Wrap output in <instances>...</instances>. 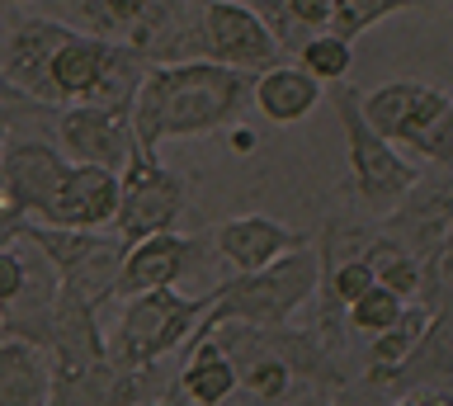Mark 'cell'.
<instances>
[{"mask_svg":"<svg viewBox=\"0 0 453 406\" xmlns=\"http://www.w3.org/2000/svg\"><path fill=\"white\" fill-rule=\"evenodd\" d=\"M194 57L241 66V72H269L283 62V43L250 0H203Z\"/></svg>","mask_w":453,"mask_h":406,"instance_id":"obj_6","label":"cell"},{"mask_svg":"<svg viewBox=\"0 0 453 406\" xmlns=\"http://www.w3.org/2000/svg\"><path fill=\"white\" fill-rule=\"evenodd\" d=\"M335 119H340V137H345V151H349V175H354V194L359 203L368 208L373 218H388L396 203L411 194V185L420 180L416 161H406L396 151L392 137H382L373 123H368L364 104H359V90L340 80L335 95Z\"/></svg>","mask_w":453,"mask_h":406,"instance_id":"obj_4","label":"cell"},{"mask_svg":"<svg viewBox=\"0 0 453 406\" xmlns=\"http://www.w3.org/2000/svg\"><path fill=\"white\" fill-rule=\"evenodd\" d=\"M5 34V29H0ZM0 104H14V109H24V104H38V100H28V95H19L10 86V76H5V66H0Z\"/></svg>","mask_w":453,"mask_h":406,"instance_id":"obj_31","label":"cell"},{"mask_svg":"<svg viewBox=\"0 0 453 406\" xmlns=\"http://www.w3.org/2000/svg\"><path fill=\"white\" fill-rule=\"evenodd\" d=\"M198 15L203 0H151L142 10V19L133 24V34L123 43H133L151 66H170V62H198L194 43H198Z\"/></svg>","mask_w":453,"mask_h":406,"instance_id":"obj_11","label":"cell"},{"mask_svg":"<svg viewBox=\"0 0 453 406\" xmlns=\"http://www.w3.org/2000/svg\"><path fill=\"white\" fill-rule=\"evenodd\" d=\"M34 109H48V104H24V109L0 104V151H5V142L14 137V119H19V114H34Z\"/></svg>","mask_w":453,"mask_h":406,"instance_id":"obj_30","label":"cell"},{"mask_svg":"<svg viewBox=\"0 0 453 406\" xmlns=\"http://www.w3.org/2000/svg\"><path fill=\"white\" fill-rule=\"evenodd\" d=\"M250 5L260 10V15H265V24H269V29H274V15H279V0H250Z\"/></svg>","mask_w":453,"mask_h":406,"instance_id":"obj_33","label":"cell"},{"mask_svg":"<svg viewBox=\"0 0 453 406\" xmlns=\"http://www.w3.org/2000/svg\"><path fill=\"white\" fill-rule=\"evenodd\" d=\"M24 246V241H19ZM19 246H5L0 250V312L24 293V274H28V260H24V250Z\"/></svg>","mask_w":453,"mask_h":406,"instance_id":"obj_28","label":"cell"},{"mask_svg":"<svg viewBox=\"0 0 453 406\" xmlns=\"http://www.w3.org/2000/svg\"><path fill=\"white\" fill-rule=\"evenodd\" d=\"M62 5L81 19L85 34H99V38H113V43H123L151 0H62Z\"/></svg>","mask_w":453,"mask_h":406,"instance_id":"obj_22","label":"cell"},{"mask_svg":"<svg viewBox=\"0 0 453 406\" xmlns=\"http://www.w3.org/2000/svg\"><path fill=\"white\" fill-rule=\"evenodd\" d=\"M212 307L208 293H175V288H147L123 298V312L109 335V359L119 364H161L165 355L189 345L194 326Z\"/></svg>","mask_w":453,"mask_h":406,"instance_id":"obj_3","label":"cell"},{"mask_svg":"<svg viewBox=\"0 0 453 406\" xmlns=\"http://www.w3.org/2000/svg\"><path fill=\"white\" fill-rule=\"evenodd\" d=\"M297 246H311V241L303 232L283 227L279 218H265V213H246V218H232L218 227V256H222V264H232V274L265 270L269 260L288 256Z\"/></svg>","mask_w":453,"mask_h":406,"instance_id":"obj_14","label":"cell"},{"mask_svg":"<svg viewBox=\"0 0 453 406\" xmlns=\"http://www.w3.org/2000/svg\"><path fill=\"white\" fill-rule=\"evenodd\" d=\"M321 100H326L321 80L311 76L307 66L279 62V66H269V72L255 76V109H260L269 123H303Z\"/></svg>","mask_w":453,"mask_h":406,"instance_id":"obj_18","label":"cell"},{"mask_svg":"<svg viewBox=\"0 0 453 406\" xmlns=\"http://www.w3.org/2000/svg\"><path fill=\"white\" fill-rule=\"evenodd\" d=\"M119 175H123V199H119V213H113V232L127 246L156 232H175L180 218L189 213V180L161 165L156 151L137 147Z\"/></svg>","mask_w":453,"mask_h":406,"instance_id":"obj_5","label":"cell"},{"mask_svg":"<svg viewBox=\"0 0 453 406\" xmlns=\"http://www.w3.org/2000/svg\"><path fill=\"white\" fill-rule=\"evenodd\" d=\"M297 66H307L321 86H340V80H349L354 43H349V38H340L335 29H321V34L303 38V48H297Z\"/></svg>","mask_w":453,"mask_h":406,"instance_id":"obj_23","label":"cell"},{"mask_svg":"<svg viewBox=\"0 0 453 406\" xmlns=\"http://www.w3.org/2000/svg\"><path fill=\"white\" fill-rule=\"evenodd\" d=\"M425 326H430V303H420V298H416V303H406L402 321L373 335V345H368V369H364V378H373L378 387H388V392H392V378L406 369V359H411V355H416V345H420Z\"/></svg>","mask_w":453,"mask_h":406,"instance_id":"obj_20","label":"cell"},{"mask_svg":"<svg viewBox=\"0 0 453 406\" xmlns=\"http://www.w3.org/2000/svg\"><path fill=\"white\" fill-rule=\"evenodd\" d=\"M0 203H5V199H0Z\"/></svg>","mask_w":453,"mask_h":406,"instance_id":"obj_37","label":"cell"},{"mask_svg":"<svg viewBox=\"0 0 453 406\" xmlns=\"http://www.w3.org/2000/svg\"><path fill=\"white\" fill-rule=\"evenodd\" d=\"M430 5H439V0H335L331 29L354 43V38L368 34V29H373V24H382V19L406 15V10H430Z\"/></svg>","mask_w":453,"mask_h":406,"instance_id":"obj_24","label":"cell"},{"mask_svg":"<svg viewBox=\"0 0 453 406\" xmlns=\"http://www.w3.org/2000/svg\"><path fill=\"white\" fill-rule=\"evenodd\" d=\"M232 147L236 151H250L255 147V133H246V128H236V123H232Z\"/></svg>","mask_w":453,"mask_h":406,"instance_id":"obj_32","label":"cell"},{"mask_svg":"<svg viewBox=\"0 0 453 406\" xmlns=\"http://www.w3.org/2000/svg\"><path fill=\"white\" fill-rule=\"evenodd\" d=\"M66 38H71V24H62V19H42V15L14 19L0 34V66H5L10 86L48 109H62L57 104V90H52V57Z\"/></svg>","mask_w":453,"mask_h":406,"instance_id":"obj_9","label":"cell"},{"mask_svg":"<svg viewBox=\"0 0 453 406\" xmlns=\"http://www.w3.org/2000/svg\"><path fill=\"white\" fill-rule=\"evenodd\" d=\"M147 72H151V62L142 57L133 43H113L104 72H99V86L90 95V104H109V109H127V114H133Z\"/></svg>","mask_w":453,"mask_h":406,"instance_id":"obj_21","label":"cell"},{"mask_svg":"<svg viewBox=\"0 0 453 406\" xmlns=\"http://www.w3.org/2000/svg\"><path fill=\"white\" fill-rule=\"evenodd\" d=\"M71 157L42 137H10L0 151V199L19 208L28 222H57Z\"/></svg>","mask_w":453,"mask_h":406,"instance_id":"obj_7","label":"cell"},{"mask_svg":"<svg viewBox=\"0 0 453 406\" xmlns=\"http://www.w3.org/2000/svg\"><path fill=\"white\" fill-rule=\"evenodd\" d=\"M388 406H420L416 392H396V397H388Z\"/></svg>","mask_w":453,"mask_h":406,"instance_id":"obj_35","label":"cell"},{"mask_svg":"<svg viewBox=\"0 0 453 406\" xmlns=\"http://www.w3.org/2000/svg\"><path fill=\"white\" fill-rule=\"evenodd\" d=\"M420 387H453V293L430 307V326H425L416 355L392 378V397Z\"/></svg>","mask_w":453,"mask_h":406,"instance_id":"obj_15","label":"cell"},{"mask_svg":"<svg viewBox=\"0 0 453 406\" xmlns=\"http://www.w3.org/2000/svg\"><path fill=\"white\" fill-rule=\"evenodd\" d=\"M335 19V0H279V15H274V34L283 52H297L303 38L331 29Z\"/></svg>","mask_w":453,"mask_h":406,"instance_id":"obj_25","label":"cell"},{"mask_svg":"<svg viewBox=\"0 0 453 406\" xmlns=\"http://www.w3.org/2000/svg\"><path fill=\"white\" fill-rule=\"evenodd\" d=\"M255 76L222 62H170L151 66L133 104V133L142 151H161L184 137L226 133L255 104Z\"/></svg>","mask_w":453,"mask_h":406,"instance_id":"obj_1","label":"cell"},{"mask_svg":"<svg viewBox=\"0 0 453 406\" xmlns=\"http://www.w3.org/2000/svg\"><path fill=\"white\" fill-rule=\"evenodd\" d=\"M449 100L453 95L425 86V80H388V86H378L368 95L359 90V104H364L368 123H373L382 137L406 142V147H416L420 137L434 128L439 114L449 109Z\"/></svg>","mask_w":453,"mask_h":406,"instance_id":"obj_10","label":"cell"},{"mask_svg":"<svg viewBox=\"0 0 453 406\" xmlns=\"http://www.w3.org/2000/svg\"><path fill=\"white\" fill-rule=\"evenodd\" d=\"M411 151H416L420 161H430V165H453V100H449L444 114H439V123Z\"/></svg>","mask_w":453,"mask_h":406,"instance_id":"obj_27","label":"cell"},{"mask_svg":"<svg viewBox=\"0 0 453 406\" xmlns=\"http://www.w3.org/2000/svg\"><path fill=\"white\" fill-rule=\"evenodd\" d=\"M52 128H57V147L71 161L85 165H109L123 171L127 157L137 151V133H133V114L127 109H109V104H62L52 109Z\"/></svg>","mask_w":453,"mask_h":406,"instance_id":"obj_8","label":"cell"},{"mask_svg":"<svg viewBox=\"0 0 453 406\" xmlns=\"http://www.w3.org/2000/svg\"><path fill=\"white\" fill-rule=\"evenodd\" d=\"M180 392L189 406H226L236 397V364L232 355L212 341V335L194 331L189 345H184V364H180Z\"/></svg>","mask_w":453,"mask_h":406,"instance_id":"obj_16","label":"cell"},{"mask_svg":"<svg viewBox=\"0 0 453 406\" xmlns=\"http://www.w3.org/2000/svg\"><path fill=\"white\" fill-rule=\"evenodd\" d=\"M321 284V250L297 246L288 256L269 260L265 270L226 274L212 288V307L198 326H222V321H246V326H288L307 303H317Z\"/></svg>","mask_w":453,"mask_h":406,"instance_id":"obj_2","label":"cell"},{"mask_svg":"<svg viewBox=\"0 0 453 406\" xmlns=\"http://www.w3.org/2000/svg\"><path fill=\"white\" fill-rule=\"evenodd\" d=\"M19 5H28V0H0V15H10V10H19Z\"/></svg>","mask_w":453,"mask_h":406,"instance_id":"obj_36","label":"cell"},{"mask_svg":"<svg viewBox=\"0 0 453 406\" xmlns=\"http://www.w3.org/2000/svg\"><path fill=\"white\" fill-rule=\"evenodd\" d=\"M388 397H392L388 387H378L373 378H364V373H359V378H349V383L335 392V402H331V406H388Z\"/></svg>","mask_w":453,"mask_h":406,"instance_id":"obj_29","label":"cell"},{"mask_svg":"<svg viewBox=\"0 0 453 406\" xmlns=\"http://www.w3.org/2000/svg\"><path fill=\"white\" fill-rule=\"evenodd\" d=\"M137 406H189V402H184V392L175 387V392H170V397H161V402H137Z\"/></svg>","mask_w":453,"mask_h":406,"instance_id":"obj_34","label":"cell"},{"mask_svg":"<svg viewBox=\"0 0 453 406\" xmlns=\"http://www.w3.org/2000/svg\"><path fill=\"white\" fill-rule=\"evenodd\" d=\"M194 250H198V241L194 236H180V232L142 236V241H133L123 250L113 298H133V293H147V288H175L189 274Z\"/></svg>","mask_w":453,"mask_h":406,"instance_id":"obj_12","label":"cell"},{"mask_svg":"<svg viewBox=\"0 0 453 406\" xmlns=\"http://www.w3.org/2000/svg\"><path fill=\"white\" fill-rule=\"evenodd\" d=\"M402 312H406V298H402V293H392L388 284H373L364 298L349 303V331H359V335H368V341H373L378 331L396 326V321H402Z\"/></svg>","mask_w":453,"mask_h":406,"instance_id":"obj_26","label":"cell"},{"mask_svg":"<svg viewBox=\"0 0 453 406\" xmlns=\"http://www.w3.org/2000/svg\"><path fill=\"white\" fill-rule=\"evenodd\" d=\"M0 406H52V355L24 335H0Z\"/></svg>","mask_w":453,"mask_h":406,"instance_id":"obj_17","label":"cell"},{"mask_svg":"<svg viewBox=\"0 0 453 406\" xmlns=\"http://www.w3.org/2000/svg\"><path fill=\"white\" fill-rule=\"evenodd\" d=\"M119 199H123V175L119 171L71 161L66 185H62V203H57V227L104 232V227H113Z\"/></svg>","mask_w":453,"mask_h":406,"instance_id":"obj_13","label":"cell"},{"mask_svg":"<svg viewBox=\"0 0 453 406\" xmlns=\"http://www.w3.org/2000/svg\"><path fill=\"white\" fill-rule=\"evenodd\" d=\"M109 48H113V38L71 29V38L57 48V57H52L57 104H81V100H90L95 86H99V72H104V62H109Z\"/></svg>","mask_w":453,"mask_h":406,"instance_id":"obj_19","label":"cell"}]
</instances>
